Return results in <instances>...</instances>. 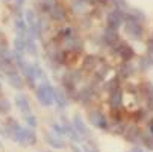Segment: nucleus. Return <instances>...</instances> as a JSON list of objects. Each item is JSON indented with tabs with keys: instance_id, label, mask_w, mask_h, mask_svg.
Returning a JSON list of instances; mask_svg holds the SVG:
<instances>
[{
	"instance_id": "1",
	"label": "nucleus",
	"mask_w": 153,
	"mask_h": 152,
	"mask_svg": "<svg viewBox=\"0 0 153 152\" xmlns=\"http://www.w3.org/2000/svg\"><path fill=\"white\" fill-rule=\"evenodd\" d=\"M55 93H56V90L52 87V84H49L46 81L36 88V99L39 100V103L42 106H50L55 102Z\"/></svg>"
},
{
	"instance_id": "2",
	"label": "nucleus",
	"mask_w": 153,
	"mask_h": 152,
	"mask_svg": "<svg viewBox=\"0 0 153 152\" xmlns=\"http://www.w3.org/2000/svg\"><path fill=\"white\" fill-rule=\"evenodd\" d=\"M124 31L129 37H132L135 40H140L143 37V26L140 23V20L134 14L126 15V18H124Z\"/></svg>"
},
{
	"instance_id": "3",
	"label": "nucleus",
	"mask_w": 153,
	"mask_h": 152,
	"mask_svg": "<svg viewBox=\"0 0 153 152\" xmlns=\"http://www.w3.org/2000/svg\"><path fill=\"white\" fill-rule=\"evenodd\" d=\"M15 142L20 146H33L36 143V134L35 131H32V128H20V131L17 134Z\"/></svg>"
},
{
	"instance_id": "4",
	"label": "nucleus",
	"mask_w": 153,
	"mask_h": 152,
	"mask_svg": "<svg viewBox=\"0 0 153 152\" xmlns=\"http://www.w3.org/2000/svg\"><path fill=\"white\" fill-rule=\"evenodd\" d=\"M25 18H26V23L29 26V32L33 38H39L41 37V23L39 20L36 18L35 12L32 9H27L26 14H25Z\"/></svg>"
},
{
	"instance_id": "5",
	"label": "nucleus",
	"mask_w": 153,
	"mask_h": 152,
	"mask_svg": "<svg viewBox=\"0 0 153 152\" xmlns=\"http://www.w3.org/2000/svg\"><path fill=\"white\" fill-rule=\"evenodd\" d=\"M124 18H126L124 12L115 8L112 12L108 14V26L112 29H118L121 26V23H124Z\"/></svg>"
},
{
	"instance_id": "6",
	"label": "nucleus",
	"mask_w": 153,
	"mask_h": 152,
	"mask_svg": "<svg viewBox=\"0 0 153 152\" xmlns=\"http://www.w3.org/2000/svg\"><path fill=\"white\" fill-rule=\"evenodd\" d=\"M88 119H90V122H91L94 126H97V128H100V129H106V128H108V122H106L105 116H103L100 111H97V110L90 111V113H88Z\"/></svg>"
},
{
	"instance_id": "7",
	"label": "nucleus",
	"mask_w": 153,
	"mask_h": 152,
	"mask_svg": "<svg viewBox=\"0 0 153 152\" xmlns=\"http://www.w3.org/2000/svg\"><path fill=\"white\" fill-rule=\"evenodd\" d=\"M15 105L18 106V110L23 114H30V102L26 94H17L15 96Z\"/></svg>"
},
{
	"instance_id": "8",
	"label": "nucleus",
	"mask_w": 153,
	"mask_h": 152,
	"mask_svg": "<svg viewBox=\"0 0 153 152\" xmlns=\"http://www.w3.org/2000/svg\"><path fill=\"white\" fill-rule=\"evenodd\" d=\"M117 52H118V55H120L124 61H130V59L135 56L134 49L130 47L129 44H126V43H121V44L117 46Z\"/></svg>"
},
{
	"instance_id": "9",
	"label": "nucleus",
	"mask_w": 153,
	"mask_h": 152,
	"mask_svg": "<svg viewBox=\"0 0 153 152\" xmlns=\"http://www.w3.org/2000/svg\"><path fill=\"white\" fill-rule=\"evenodd\" d=\"M46 140H47V143L52 146V148H55V149H62V148H65V143H64V140L61 139V136H55L53 133H46Z\"/></svg>"
},
{
	"instance_id": "10",
	"label": "nucleus",
	"mask_w": 153,
	"mask_h": 152,
	"mask_svg": "<svg viewBox=\"0 0 153 152\" xmlns=\"http://www.w3.org/2000/svg\"><path fill=\"white\" fill-rule=\"evenodd\" d=\"M49 12H50V17H52L53 20H56V21H61V20H65V18H67L65 9H64L61 5H58V3L52 5V8H50Z\"/></svg>"
},
{
	"instance_id": "11",
	"label": "nucleus",
	"mask_w": 153,
	"mask_h": 152,
	"mask_svg": "<svg viewBox=\"0 0 153 152\" xmlns=\"http://www.w3.org/2000/svg\"><path fill=\"white\" fill-rule=\"evenodd\" d=\"M117 29H112V28H106L105 29V41L108 43L109 46H118V35H117V32H115Z\"/></svg>"
},
{
	"instance_id": "12",
	"label": "nucleus",
	"mask_w": 153,
	"mask_h": 152,
	"mask_svg": "<svg viewBox=\"0 0 153 152\" xmlns=\"http://www.w3.org/2000/svg\"><path fill=\"white\" fill-rule=\"evenodd\" d=\"M8 76V82L12 88H17V90H21L25 87V79L21 78L17 72L15 73H11V75H6Z\"/></svg>"
},
{
	"instance_id": "13",
	"label": "nucleus",
	"mask_w": 153,
	"mask_h": 152,
	"mask_svg": "<svg viewBox=\"0 0 153 152\" xmlns=\"http://www.w3.org/2000/svg\"><path fill=\"white\" fill-rule=\"evenodd\" d=\"M73 125H74L76 131H77L80 136H88V134H90L88 128H86L85 122L82 120V117H80L79 114H74V117H73Z\"/></svg>"
},
{
	"instance_id": "14",
	"label": "nucleus",
	"mask_w": 153,
	"mask_h": 152,
	"mask_svg": "<svg viewBox=\"0 0 153 152\" xmlns=\"http://www.w3.org/2000/svg\"><path fill=\"white\" fill-rule=\"evenodd\" d=\"M6 128H8V134H9V139H17V134H18V131H20V125L14 120V119H8V122H6Z\"/></svg>"
},
{
	"instance_id": "15",
	"label": "nucleus",
	"mask_w": 153,
	"mask_h": 152,
	"mask_svg": "<svg viewBox=\"0 0 153 152\" xmlns=\"http://www.w3.org/2000/svg\"><path fill=\"white\" fill-rule=\"evenodd\" d=\"M0 70H2L3 73H6V75H11V73H15L17 72V67H15L14 62L0 58Z\"/></svg>"
},
{
	"instance_id": "16",
	"label": "nucleus",
	"mask_w": 153,
	"mask_h": 152,
	"mask_svg": "<svg viewBox=\"0 0 153 152\" xmlns=\"http://www.w3.org/2000/svg\"><path fill=\"white\" fill-rule=\"evenodd\" d=\"M121 97H123L121 90L120 88H115V90L111 91V99H109V102H111V105L114 108H120L121 106Z\"/></svg>"
},
{
	"instance_id": "17",
	"label": "nucleus",
	"mask_w": 153,
	"mask_h": 152,
	"mask_svg": "<svg viewBox=\"0 0 153 152\" xmlns=\"http://www.w3.org/2000/svg\"><path fill=\"white\" fill-rule=\"evenodd\" d=\"M14 44H15V50H17V52H20V53L26 52V38L17 35L15 40H14Z\"/></svg>"
},
{
	"instance_id": "18",
	"label": "nucleus",
	"mask_w": 153,
	"mask_h": 152,
	"mask_svg": "<svg viewBox=\"0 0 153 152\" xmlns=\"http://www.w3.org/2000/svg\"><path fill=\"white\" fill-rule=\"evenodd\" d=\"M11 102L6 97H0V114H8L11 111Z\"/></svg>"
},
{
	"instance_id": "19",
	"label": "nucleus",
	"mask_w": 153,
	"mask_h": 152,
	"mask_svg": "<svg viewBox=\"0 0 153 152\" xmlns=\"http://www.w3.org/2000/svg\"><path fill=\"white\" fill-rule=\"evenodd\" d=\"M0 58H3V59H6V61L14 62V59H15V53H14L12 50L3 49V50H0Z\"/></svg>"
},
{
	"instance_id": "20",
	"label": "nucleus",
	"mask_w": 153,
	"mask_h": 152,
	"mask_svg": "<svg viewBox=\"0 0 153 152\" xmlns=\"http://www.w3.org/2000/svg\"><path fill=\"white\" fill-rule=\"evenodd\" d=\"M96 58L94 56H88V58H85V61H83V69L85 70H93L94 69V66H96Z\"/></svg>"
},
{
	"instance_id": "21",
	"label": "nucleus",
	"mask_w": 153,
	"mask_h": 152,
	"mask_svg": "<svg viewBox=\"0 0 153 152\" xmlns=\"http://www.w3.org/2000/svg\"><path fill=\"white\" fill-rule=\"evenodd\" d=\"M55 102H56L61 108H65V105H67V99H65V96H64L62 93H59L58 90H56V93H55Z\"/></svg>"
},
{
	"instance_id": "22",
	"label": "nucleus",
	"mask_w": 153,
	"mask_h": 152,
	"mask_svg": "<svg viewBox=\"0 0 153 152\" xmlns=\"http://www.w3.org/2000/svg\"><path fill=\"white\" fill-rule=\"evenodd\" d=\"M123 76H129V75H132L134 73V67L130 66V62L129 61H126L123 66H121V72H120Z\"/></svg>"
},
{
	"instance_id": "23",
	"label": "nucleus",
	"mask_w": 153,
	"mask_h": 152,
	"mask_svg": "<svg viewBox=\"0 0 153 152\" xmlns=\"http://www.w3.org/2000/svg\"><path fill=\"white\" fill-rule=\"evenodd\" d=\"M25 120H26V123L30 126V128H36V117L30 113V114H25Z\"/></svg>"
},
{
	"instance_id": "24",
	"label": "nucleus",
	"mask_w": 153,
	"mask_h": 152,
	"mask_svg": "<svg viewBox=\"0 0 153 152\" xmlns=\"http://www.w3.org/2000/svg\"><path fill=\"white\" fill-rule=\"evenodd\" d=\"M114 3H115V8L123 11V12L129 9V5L126 3V0H114Z\"/></svg>"
},
{
	"instance_id": "25",
	"label": "nucleus",
	"mask_w": 153,
	"mask_h": 152,
	"mask_svg": "<svg viewBox=\"0 0 153 152\" xmlns=\"http://www.w3.org/2000/svg\"><path fill=\"white\" fill-rule=\"evenodd\" d=\"M90 97H91V90H90V88H83V90L80 91V99H82L83 102H88Z\"/></svg>"
},
{
	"instance_id": "26",
	"label": "nucleus",
	"mask_w": 153,
	"mask_h": 152,
	"mask_svg": "<svg viewBox=\"0 0 153 152\" xmlns=\"http://www.w3.org/2000/svg\"><path fill=\"white\" fill-rule=\"evenodd\" d=\"M52 129H53V131H55L58 136H64V134H65V129H64V126H59L58 123H53V125H52Z\"/></svg>"
},
{
	"instance_id": "27",
	"label": "nucleus",
	"mask_w": 153,
	"mask_h": 152,
	"mask_svg": "<svg viewBox=\"0 0 153 152\" xmlns=\"http://www.w3.org/2000/svg\"><path fill=\"white\" fill-rule=\"evenodd\" d=\"M144 145H146L147 149L153 151V136L152 137H144Z\"/></svg>"
},
{
	"instance_id": "28",
	"label": "nucleus",
	"mask_w": 153,
	"mask_h": 152,
	"mask_svg": "<svg viewBox=\"0 0 153 152\" xmlns=\"http://www.w3.org/2000/svg\"><path fill=\"white\" fill-rule=\"evenodd\" d=\"M0 134H2L3 137H9V134H8V128H6V125H3L2 122H0Z\"/></svg>"
},
{
	"instance_id": "29",
	"label": "nucleus",
	"mask_w": 153,
	"mask_h": 152,
	"mask_svg": "<svg viewBox=\"0 0 153 152\" xmlns=\"http://www.w3.org/2000/svg\"><path fill=\"white\" fill-rule=\"evenodd\" d=\"M83 151H85V152H97L96 149H93V148H90V146H86V145H83Z\"/></svg>"
},
{
	"instance_id": "30",
	"label": "nucleus",
	"mask_w": 153,
	"mask_h": 152,
	"mask_svg": "<svg viewBox=\"0 0 153 152\" xmlns=\"http://www.w3.org/2000/svg\"><path fill=\"white\" fill-rule=\"evenodd\" d=\"M25 2H26V0H15V3H17V6H18V8L23 6V5H25Z\"/></svg>"
},
{
	"instance_id": "31",
	"label": "nucleus",
	"mask_w": 153,
	"mask_h": 152,
	"mask_svg": "<svg viewBox=\"0 0 153 152\" xmlns=\"http://www.w3.org/2000/svg\"><path fill=\"white\" fill-rule=\"evenodd\" d=\"M71 149H73L74 152H80V149H79V148H77L76 145H71Z\"/></svg>"
},
{
	"instance_id": "32",
	"label": "nucleus",
	"mask_w": 153,
	"mask_h": 152,
	"mask_svg": "<svg viewBox=\"0 0 153 152\" xmlns=\"http://www.w3.org/2000/svg\"><path fill=\"white\" fill-rule=\"evenodd\" d=\"M0 50H3V46H2V31H0Z\"/></svg>"
},
{
	"instance_id": "33",
	"label": "nucleus",
	"mask_w": 153,
	"mask_h": 152,
	"mask_svg": "<svg viewBox=\"0 0 153 152\" xmlns=\"http://www.w3.org/2000/svg\"><path fill=\"white\" fill-rule=\"evenodd\" d=\"M132 152H143V149H140V148H134Z\"/></svg>"
},
{
	"instance_id": "34",
	"label": "nucleus",
	"mask_w": 153,
	"mask_h": 152,
	"mask_svg": "<svg viewBox=\"0 0 153 152\" xmlns=\"http://www.w3.org/2000/svg\"><path fill=\"white\" fill-rule=\"evenodd\" d=\"M149 129H150V134H152V136H153V122H152V123H150V128H149Z\"/></svg>"
},
{
	"instance_id": "35",
	"label": "nucleus",
	"mask_w": 153,
	"mask_h": 152,
	"mask_svg": "<svg viewBox=\"0 0 153 152\" xmlns=\"http://www.w3.org/2000/svg\"><path fill=\"white\" fill-rule=\"evenodd\" d=\"M99 2H102V3H106V2H108V0H99Z\"/></svg>"
},
{
	"instance_id": "36",
	"label": "nucleus",
	"mask_w": 153,
	"mask_h": 152,
	"mask_svg": "<svg viewBox=\"0 0 153 152\" xmlns=\"http://www.w3.org/2000/svg\"><path fill=\"white\" fill-rule=\"evenodd\" d=\"M0 91H2V82H0Z\"/></svg>"
},
{
	"instance_id": "37",
	"label": "nucleus",
	"mask_w": 153,
	"mask_h": 152,
	"mask_svg": "<svg viewBox=\"0 0 153 152\" xmlns=\"http://www.w3.org/2000/svg\"><path fill=\"white\" fill-rule=\"evenodd\" d=\"M0 148H3V145H2V142H0Z\"/></svg>"
},
{
	"instance_id": "38",
	"label": "nucleus",
	"mask_w": 153,
	"mask_h": 152,
	"mask_svg": "<svg viewBox=\"0 0 153 152\" xmlns=\"http://www.w3.org/2000/svg\"><path fill=\"white\" fill-rule=\"evenodd\" d=\"M6 2H9V0H6Z\"/></svg>"
}]
</instances>
